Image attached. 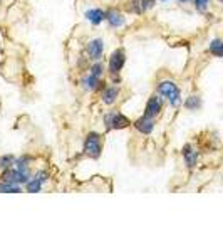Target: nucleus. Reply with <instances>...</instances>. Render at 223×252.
Returning a JSON list of instances; mask_svg holds the SVG:
<instances>
[{
  "label": "nucleus",
  "instance_id": "nucleus-3",
  "mask_svg": "<svg viewBox=\"0 0 223 252\" xmlns=\"http://www.w3.org/2000/svg\"><path fill=\"white\" fill-rule=\"evenodd\" d=\"M133 125V121L121 111H116V109H111L106 115L103 116V126L108 131H123V129L129 128Z\"/></svg>",
  "mask_w": 223,
  "mask_h": 252
},
{
  "label": "nucleus",
  "instance_id": "nucleus-23",
  "mask_svg": "<svg viewBox=\"0 0 223 252\" xmlns=\"http://www.w3.org/2000/svg\"><path fill=\"white\" fill-rule=\"evenodd\" d=\"M217 2H218V3H223V0H217Z\"/></svg>",
  "mask_w": 223,
  "mask_h": 252
},
{
  "label": "nucleus",
  "instance_id": "nucleus-17",
  "mask_svg": "<svg viewBox=\"0 0 223 252\" xmlns=\"http://www.w3.org/2000/svg\"><path fill=\"white\" fill-rule=\"evenodd\" d=\"M15 158L12 153H5V155H0V172H3V170L7 168H12V166L15 165Z\"/></svg>",
  "mask_w": 223,
  "mask_h": 252
},
{
  "label": "nucleus",
  "instance_id": "nucleus-8",
  "mask_svg": "<svg viewBox=\"0 0 223 252\" xmlns=\"http://www.w3.org/2000/svg\"><path fill=\"white\" fill-rule=\"evenodd\" d=\"M163 108H165V97L160 96L158 93H155V94H151L148 97V101H146L143 115L149 116V118H155L156 120V118L163 113Z\"/></svg>",
  "mask_w": 223,
  "mask_h": 252
},
{
  "label": "nucleus",
  "instance_id": "nucleus-22",
  "mask_svg": "<svg viewBox=\"0 0 223 252\" xmlns=\"http://www.w3.org/2000/svg\"><path fill=\"white\" fill-rule=\"evenodd\" d=\"M160 2H168V0H158V3H160Z\"/></svg>",
  "mask_w": 223,
  "mask_h": 252
},
{
  "label": "nucleus",
  "instance_id": "nucleus-11",
  "mask_svg": "<svg viewBox=\"0 0 223 252\" xmlns=\"http://www.w3.org/2000/svg\"><path fill=\"white\" fill-rule=\"evenodd\" d=\"M119 96H121L119 84H112V83H109L108 86L99 93L101 103H103L104 106H112V104H116V101L119 99Z\"/></svg>",
  "mask_w": 223,
  "mask_h": 252
},
{
  "label": "nucleus",
  "instance_id": "nucleus-14",
  "mask_svg": "<svg viewBox=\"0 0 223 252\" xmlns=\"http://www.w3.org/2000/svg\"><path fill=\"white\" fill-rule=\"evenodd\" d=\"M183 106L188 111H200L201 106H203V99H201L200 94H190L186 99H183Z\"/></svg>",
  "mask_w": 223,
  "mask_h": 252
},
{
  "label": "nucleus",
  "instance_id": "nucleus-20",
  "mask_svg": "<svg viewBox=\"0 0 223 252\" xmlns=\"http://www.w3.org/2000/svg\"><path fill=\"white\" fill-rule=\"evenodd\" d=\"M126 9L129 14H133V15H144L143 14V9H141V2L139 0H128V5H126Z\"/></svg>",
  "mask_w": 223,
  "mask_h": 252
},
{
  "label": "nucleus",
  "instance_id": "nucleus-13",
  "mask_svg": "<svg viewBox=\"0 0 223 252\" xmlns=\"http://www.w3.org/2000/svg\"><path fill=\"white\" fill-rule=\"evenodd\" d=\"M101 81H103V78H96V76L86 72V74L81 78V88H83L86 93H96V89L99 88Z\"/></svg>",
  "mask_w": 223,
  "mask_h": 252
},
{
  "label": "nucleus",
  "instance_id": "nucleus-18",
  "mask_svg": "<svg viewBox=\"0 0 223 252\" xmlns=\"http://www.w3.org/2000/svg\"><path fill=\"white\" fill-rule=\"evenodd\" d=\"M34 161V158L30 155H22V157H17L15 158V165L17 168H22V170H30V165Z\"/></svg>",
  "mask_w": 223,
  "mask_h": 252
},
{
  "label": "nucleus",
  "instance_id": "nucleus-9",
  "mask_svg": "<svg viewBox=\"0 0 223 252\" xmlns=\"http://www.w3.org/2000/svg\"><path fill=\"white\" fill-rule=\"evenodd\" d=\"M133 128H135L139 135L151 136L153 131H155V128H156V120L155 118L146 116V115H141L139 118H136V120L133 121Z\"/></svg>",
  "mask_w": 223,
  "mask_h": 252
},
{
  "label": "nucleus",
  "instance_id": "nucleus-19",
  "mask_svg": "<svg viewBox=\"0 0 223 252\" xmlns=\"http://www.w3.org/2000/svg\"><path fill=\"white\" fill-rule=\"evenodd\" d=\"M192 3H193L195 10H196L198 14L205 15L206 12H208V9H210V3H212V0H192Z\"/></svg>",
  "mask_w": 223,
  "mask_h": 252
},
{
  "label": "nucleus",
  "instance_id": "nucleus-1",
  "mask_svg": "<svg viewBox=\"0 0 223 252\" xmlns=\"http://www.w3.org/2000/svg\"><path fill=\"white\" fill-rule=\"evenodd\" d=\"M155 93L165 97V101H168V104L171 108H180L183 106V94H181V88L178 86L176 81L173 79H161L156 83Z\"/></svg>",
  "mask_w": 223,
  "mask_h": 252
},
{
  "label": "nucleus",
  "instance_id": "nucleus-16",
  "mask_svg": "<svg viewBox=\"0 0 223 252\" xmlns=\"http://www.w3.org/2000/svg\"><path fill=\"white\" fill-rule=\"evenodd\" d=\"M24 190L22 185L10 184V182L0 180V193H20Z\"/></svg>",
  "mask_w": 223,
  "mask_h": 252
},
{
  "label": "nucleus",
  "instance_id": "nucleus-7",
  "mask_svg": "<svg viewBox=\"0 0 223 252\" xmlns=\"http://www.w3.org/2000/svg\"><path fill=\"white\" fill-rule=\"evenodd\" d=\"M84 52H86V58L94 63V61H101L104 58V40L101 37H92L86 42V47H84Z\"/></svg>",
  "mask_w": 223,
  "mask_h": 252
},
{
  "label": "nucleus",
  "instance_id": "nucleus-6",
  "mask_svg": "<svg viewBox=\"0 0 223 252\" xmlns=\"http://www.w3.org/2000/svg\"><path fill=\"white\" fill-rule=\"evenodd\" d=\"M181 158H183L185 168L188 172H193L198 166V161H200V152H198V148L193 143H186L181 148Z\"/></svg>",
  "mask_w": 223,
  "mask_h": 252
},
{
  "label": "nucleus",
  "instance_id": "nucleus-24",
  "mask_svg": "<svg viewBox=\"0 0 223 252\" xmlns=\"http://www.w3.org/2000/svg\"><path fill=\"white\" fill-rule=\"evenodd\" d=\"M2 3H3V0H0V5H2Z\"/></svg>",
  "mask_w": 223,
  "mask_h": 252
},
{
  "label": "nucleus",
  "instance_id": "nucleus-10",
  "mask_svg": "<svg viewBox=\"0 0 223 252\" xmlns=\"http://www.w3.org/2000/svg\"><path fill=\"white\" fill-rule=\"evenodd\" d=\"M104 22H106L111 29H123L128 24V19L124 12H121L119 9H114V7H109V9H106V20H104Z\"/></svg>",
  "mask_w": 223,
  "mask_h": 252
},
{
  "label": "nucleus",
  "instance_id": "nucleus-4",
  "mask_svg": "<svg viewBox=\"0 0 223 252\" xmlns=\"http://www.w3.org/2000/svg\"><path fill=\"white\" fill-rule=\"evenodd\" d=\"M126 51H124L123 47H117L114 49V51L109 54L108 58V74L109 76H121V71L124 69V66H126Z\"/></svg>",
  "mask_w": 223,
  "mask_h": 252
},
{
  "label": "nucleus",
  "instance_id": "nucleus-5",
  "mask_svg": "<svg viewBox=\"0 0 223 252\" xmlns=\"http://www.w3.org/2000/svg\"><path fill=\"white\" fill-rule=\"evenodd\" d=\"M49 178H51V173H49L46 168H40L35 173H32L30 180L24 185V189L29 193H39L44 190V185L49 182Z\"/></svg>",
  "mask_w": 223,
  "mask_h": 252
},
{
  "label": "nucleus",
  "instance_id": "nucleus-15",
  "mask_svg": "<svg viewBox=\"0 0 223 252\" xmlns=\"http://www.w3.org/2000/svg\"><path fill=\"white\" fill-rule=\"evenodd\" d=\"M208 52H210V56H213V58H223V39L215 37L210 40Z\"/></svg>",
  "mask_w": 223,
  "mask_h": 252
},
{
  "label": "nucleus",
  "instance_id": "nucleus-2",
  "mask_svg": "<svg viewBox=\"0 0 223 252\" xmlns=\"http://www.w3.org/2000/svg\"><path fill=\"white\" fill-rule=\"evenodd\" d=\"M104 150V138L101 133L97 131H89L86 138H84V145H83V155L91 158V160H99L103 155Z\"/></svg>",
  "mask_w": 223,
  "mask_h": 252
},
{
  "label": "nucleus",
  "instance_id": "nucleus-12",
  "mask_svg": "<svg viewBox=\"0 0 223 252\" xmlns=\"http://www.w3.org/2000/svg\"><path fill=\"white\" fill-rule=\"evenodd\" d=\"M84 19H86V22L91 24L92 27H97L106 20V10L101 9V7H91V9H87L84 12Z\"/></svg>",
  "mask_w": 223,
  "mask_h": 252
},
{
  "label": "nucleus",
  "instance_id": "nucleus-21",
  "mask_svg": "<svg viewBox=\"0 0 223 252\" xmlns=\"http://www.w3.org/2000/svg\"><path fill=\"white\" fill-rule=\"evenodd\" d=\"M180 3H192V0H178Z\"/></svg>",
  "mask_w": 223,
  "mask_h": 252
}]
</instances>
